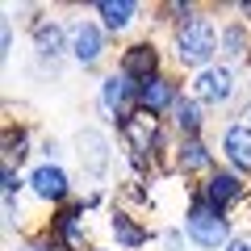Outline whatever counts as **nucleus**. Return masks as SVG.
<instances>
[{
    "mask_svg": "<svg viewBox=\"0 0 251 251\" xmlns=\"http://www.w3.org/2000/svg\"><path fill=\"white\" fill-rule=\"evenodd\" d=\"M172 172H180V176H209L214 172V151L205 147V138H176Z\"/></svg>",
    "mask_w": 251,
    "mask_h": 251,
    "instance_id": "9b49d317",
    "label": "nucleus"
},
{
    "mask_svg": "<svg viewBox=\"0 0 251 251\" xmlns=\"http://www.w3.org/2000/svg\"><path fill=\"white\" fill-rule=\"evenodd\" d=\"M130 80H151V75H163V50L159 42H151V38H138V42H130L122 50V63H117Z\"/></svg>",
    "mask_w": 251,
    "mask_h": 251,
    "instance_id": "6e6552de",
    "label": "nucleus"
},
{
    "mask_svg": "<svg viewBox=\"0 0 251 251\" xmlns=\"http://www.w3.org/2000/svg\"><path fill=\"white\" fill-rule=\"evenodd\" d=\"M184 234H188V243H193V247H201V251H226V243L234 239L230 218H226L222 209L205 205L197 193H193V197H188V205H184Z\"/></svg>",
    "mask_w": 251,
    "mask_h": 251,
    "instance_id": "f03ea898",
    "label": "nucleus"
},
{
    "mask_svg": "<svg viewBox=\"0 0 251 251\" xmlns=\"http://www.w3.org/2000/svg\"><path fill=\"white\" fill-rule=\"evenodd\" d=\"M59 151H63V147H59V138H46V143H42V155H46V163H54V159H59Z\"/></svg>",
    "mask_w": 251,
    "mask_h": 251,
    "instance_id": "412c9836",
    "label": "nucleus"
},
{
    "mask_svg": "<svg viewBox=\"0 0 251 251\" xmlns=\"http://www.w3.org/2000/svg\"><path fill=\"white\" fill-rule=\"evenodd\" d=\"M180 97H184V92H180V84H176V75H172V72L151 75V80L138 84V109H147V113H159V117H168L172 105H176Z\"/></svg>",
    "mask_w": 251,
    "mask_h": 251,
    "instance_id": "1a4fd4ad",
    "label": "nucleus"
},
{
    "mask_svg": "<svg viewBox=\"0 0 251 251\" xmlns=\"http://www.w3.org/2000/svg\"><path fill=\"white\" fill-rule=\"evenodd\" d=\"M218 34H222V25H214V17L205 9H197L193 17L172 25V59L180 67H193V72L209 67L218 54Z\"/></svg>",
    "mask_w": 251,
    "mask_h": 251,
    "instance_id": "f257e3e1",
    "label": "nucleus"
},
{
    "mask_svg": "<svg viewBox=\"0 0 251 251\" xmlns=\"http://www.w3.org/2000/svg\"><path fill=\"white\" fill-rule=\"evenodd\" d=\"M100 109H105V117L122 130L126 122H130V113L138 109V80H130V75L117 67V72H109L105 80H100Z\"/></svg>",
    "mask_w": 251,
    "mask_h": 251,
    "instance_id": "7ed1b4c3",
    "label": "nucleus"
},
{
    "mask_svg": "<svg viewBox=\"0 0 251 251\" xmlns=\"http://www.w3.org/2000/svg\"><path fill=\"white\" fill-rule=\"evenodd\" d=\"M29 155V134L25 130H4V168H17V163H25Z\"/></svg>",
    "mask_w": 251,
    "mask_h": 251,
    "instance_id": "a211bd4d",
    "label": "nucleus"
},
{
    "mask_svg": "<svg viewBox=\"0 0 251 251\" xmlns=\"http://www.w3.org/2000/svg\"><path fill=\"white\" fill-rule=\"evenodd\" d=\"M109 234L117 239V247H122V251H138V247L151 243V230H147L130 209H113V214H109Z\"/></svg>",
    "mask_w": 251,
    "mask_h": 251,
    "instance_id": "4468645a",
    "label": "nucleus"
},
{
    "mask_svg": "<svg viewBox=\"0 0 251 251\" xmlns=\"http://www.w3.org/2000/svg\"><path fill=\"white\" fill-rule=\"evenodd\" d=\"M97 17L105 25V34H130L138 25V4L134 0H100Z\"/></svg>",
    "mask_w": 251,
    "mask_h": 251,
    "instance_id": "dca6fc26",
    "label": "nucleus"
},
{
    "mask_svg": "<svg viewBox=\"0 0 251 251\" xmlns=\"http://www.w3.org/2000/svg\"><path fill=\"white\" fill-rule=\"evenodd\" d=\"M34 50L42 59H59L63 50H72V29H63L54 17H38L34 21Z\"/></svg>",
    "mask_w": 251,
    "mask_h": 251,
    "instance_id": "2eb2a0df",
    "label": "nucleus"
},
{
    "mask_svg": "<svg viewBox=\"0 0 251 251\" xmlns=\"http://www.w3.org/2000/svg\"><path fill=\"white\" fill-rule=\"evenodd\" d=\"M105 25L100 21H75L72 25V59L80 63V67H97L100 59H105Z\"/></svg>",
    "mask_w": 251,
    "mask_h": 251,
    "instance_id": "9d476101",
    "label": "nucleus"
},
{
    "mask_svg": "<svg viewBox=\"0 0 251 251\" xmlns=\"http://www.w3.org/2000/svg\"><path fill=\"white\" fill-rule=\"evenodd\" d=\"M168 130L176 138H201V130H205V105L193 92H184L168 113Z\"/></svg>",
    "mask_w": 251,
    "mask_h": 251,
    "instance_id": "f8f14e48",
    "label": "nucleus"
},
{
    "mask_svg": "<svg viewBox=\"0 0 251 251\" xmlns=\"http://www.w3.org/2000/svg\"><path fill=\"white\" fill-rule=\"evenodd\" d=\"M159 247H163V251H188L184 230H163V234H159Z\"/></svg>",
    "mask_w": 251,
    "mask_h": 251,
    "instance_id": "aec40b11",
    "label": "nucleus"
},
{
    "mask_svg": "<svg viewBox=\"0 0 251 251\" xmlns=\"http://www.w3.org/2000/svg\"><path fill=\"white\" fill-rule=\"evenodd\" d=\"M218 50L226 59H251V25L247 21H226L218 34Z\"/></svg>",
    "mask_w": 251,
    "mask_h": 251,
    "instance_id": "f3484780",
    "label": "nucleus"
},
{
    "mask_svg": "<svg viewBox=\"0 0 251 251\" xmlns=\"http://www.w3.org/2000/svg\"><path fill=\"white\" fill-rule=\"evenodd\" d=\"M29 193H34L42 205H67L72 201V180H67V172L59 168V163H38L34 172H29Z\"/></svg>",
    "mask_w": 251,
    "mask_h": 251,
    "instance_id": "0eeeda50",
    "label": "nucleus"
},
{
    "mask_svg": "<svg viewBox=\"0 0 251 251\" xmlns=\"http://www.w3.org/2000/svg\"><path fill=\"white\" fill-rule=\"evenodd\" d=\"M247 117H251V109H247Z\"/></svg>",
    "mask_w": 251,
    "mask_h": 251,
    "instance_id": "393cba45",
    "label": "nucleus"
},
{
    "mask_svg": "<svg viewBox=\"0 0 251 251\" xmlns=\"http://www.w3.org/2000/svg\"><path fill=\"white\" fill-rule=\"evenodd\" d=\"M188 92H193L201 105H230L234 92H239L234 67L230 63H209V67H201V72L193 75V88Z\"/></svg>",
    "mask_w": 251,
    "mask_h": 251,
    "instance_id": "39448f33",
    "label": "nucleus"
},
{
    "mask_svg": "<svg viewBox=\"0 0 251 251\" xmlns=\"http://www.w3.org/2000/svg\"><path fill=\"white\" fill-rule=\"evenodd\" d=\"M25 251H50V247H42V243H29V247Z\"/></svg>",
    "mask_w": 251,
    "mask_h": 251,
    "instance_id": "5701e85b",
    "label": "nucleus"
},
{
    "mask_svg": "<svg viewBox=\"0 0 251 251\" xmlns=\"http://www.w3.org/2000/svg\"><path fill=\"white\" fill-rule=\"evenodd\" d=\"M75 147H80L84 176H88V180H105L109 168H113V143H109V134H105V130H97V126H88V130H80Z\"/></svg>",
    "mask_w": 251,
    "mask_h": 251,
    "instance_id": "423d86ee",
    "label": "nucleus"
},
{
    "mask_svg": "<svg viewBox=\"0 0 251 251\" xmlns=\"http://www.w3.org/2000/svg\"><path fill=\"white\" fill-rule=\"evenodd\" d=\"M222 155L226 168H234L239 176H251V122H230L222 130Z\"/></svg>",
    "mask_w": 251,
    "mask_h": 251,
    "instance_id": "ddd939ff",
    "label": "nucleus"
},
{
    "mask_svg": "<svg viewBox=\"0 0 251 251\" xmlns=\"http://www.w3.org/2000/svg\"><path fill=\"white\" fill-rule=\"evenodd\" d=\"M197 197L205 201V205L222 209V214H230L239 201H247V180L239 176L234 168H214L205 180L197 184Z\"/></svg>",
    "mask_w": 251,
    "mask_h": 251,
    "instance_id": "20e7f679",
    "label": "nucleus"
},
{
    "mask_svg": "<svg viewBox=\"0 0 251 251\" xmlns=\"http://www.w3.org/2000/svg\"><path fill=\"white\" fill-rule=\"evenodd\" d=\"M88 251H109V247H88Z\"/></svg>",
    "mask_w": 251,
    "mask_h": 251,
    "instance_id": "b1692460",
    "label": "nucleus"
},
{
    "mask_svg": "<svg viewBox=\"0 0 251 251\" xmlns=\"http://www.w3.org/2000/svg\"><path fill=\"white\" fill-rule=\"evenodd\" d=\"M21 176H17V168H4V201H17L21 197Z\"/></svg>",
    "mask_w": 251,
    "mask_h": 251,
    "instance_id": "6ab92c4d",
    "label": "nucleus"
},
{
    "mask_svg": "<svg viewBox=\"0 0 251 251\" xmlns=\"http://www.w3.org/2000/svg\"><path fill=\"white\" fill-rule=\"evenodd\" d=\"M226 251H251V234H234V239L226 243Z\"/></svg>",
    "mask_w": 251,
    "mask_h": 251,
    "instance_id": "4be33fe9",
    "label": "nucleus"
}]
</instances>
